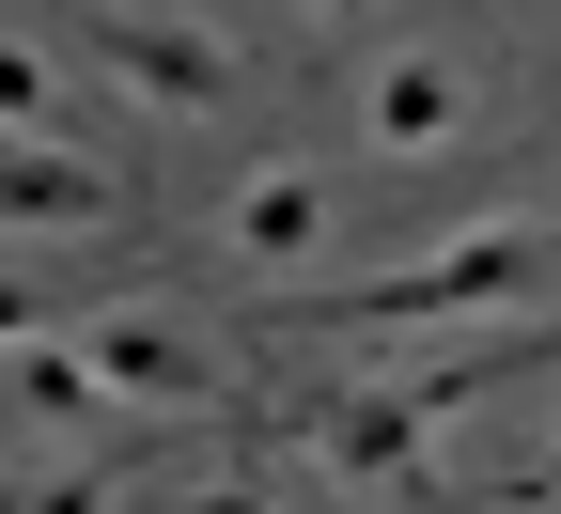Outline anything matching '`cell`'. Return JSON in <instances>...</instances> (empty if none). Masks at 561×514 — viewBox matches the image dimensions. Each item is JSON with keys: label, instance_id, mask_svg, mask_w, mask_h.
Returning a JSON list of instances; mask_svg holds the SVG:
<instances>
[{"label": "cell", "instance_id": "6da1fadb", "mask_svg": "<svg viewBox=\"0 0 561 514\" xmlns=\"http://www.w3.org/2000/svg\"><path fill=\"white\" fill-rule=\"evenodd\" d=\"M515 358H546V328H500V343H453V358H421V375H359V390H312L297 436H312V468L343 499H375V514H437V421H468L483 375H515Z\"/></svg>", "mask_w": 561, "mask_h": 514}, {"label": "cell", "instance_id": "7a4b0ae2", "mask_svg": "<svg viewBox=\"0 0 561 514\" xmlns=\"http://www.w3.org/2000/svg\"><path fill=\"white\" fill-rule=\"evenodd\" d=\"M561 297V218H468V235L405 250L375 281H297V328H483V312H530Z\"/></svg>", "mask_w": 561, "mask_h": 514}, {"label": "cell", "instance_id": "3957f363", "mask_svg": "<svg viewBox=\"0 0 561 514\" xmlns=\"http://www.w3.org/2000/svg\"><path fill=\"white\" fill-rule=\"evenodd\" d=\"M483 110H500V62H483L468 32H390L359 62V94H343V125H359V157L375 172H453Z\"/></svg>", "mask_w": 561, "mask_h": 514}, {"label": "cell", "instance_id": "277c9868", "mask_svg": "<svg viewBox=\"0 0 561 514\" xmlns=\"http://www.w3.org/2000/svg\"><path fill=\"white\" fill-rule=\"evenodd\" d=\"M79 62H94L140 125H219V110H250V47H234L219 16H125V0H94V16H79Z\"/></svg>", "mask_w": 561, "mask_h": 514}, {"label": "cell", "instance_id": "5b68a950", "mask_svg": "<svg viewBox=\"0 0 561 514\" xmlns=\"http://www.w3.org/2000/svg\"><path fill=\"white\" fill-rule=\"evenodd\" d=\"M94 390L110 406H172V421H234L250 390H234V358L203 343V328H172V312H94Z\"/></svg>", "mask_w": 561, "mask_h": 514}, {"label": "cell", "instance_id": "8992f818", "mask_svg": "<svg viewBox=\"0 0 561 514\" xmlns=\"http://www.w3.org/2000/svg\"><path fill=\"white\" fill-rule=\"evenodd\" d=\"M328 235H343V187H328V172H297V157L234 172V203H219V265H234V281H265V297H297V281L328 265Z\"/></svg>", "mask_w": 561, "mask_h": 514}, {"label": "cell", "instance_id": "52a82bcc", "mask_svg": "<svg viewBox=\"0 0 561 514\" xmlns=\"http://www.w3.org/2000/svg\"><path fill=\"white\" fill-rule=\"evenodd\" d=\"M125 172L110 157H62V140H0V235H110Z\"/></svg>", "mask_w": 561, "mask_h": 514}, {"label": "cell", "instance_id": "ba28073f", "mask_svg": "<svg viewBox=\"0 0 561 514\" xmlns=\"http://www.w3.org/2000/svg\"><path fill=\"white\" fill-rule=\"evenodd\" d=\"M0 140H62L79 157V79L47 47H16V32H0Z\"/></svg>", "mask_w": 561, "mask_h": 514}, {"label": "cell", "instance_id": "9c48e42d", "mask_svg": "<svg viewBox=\"0 0 561 514\" xmlns=\"http://www.w3.org/2000/svg\"><path fill=\"white\" fill-rule=\"evenodd\" d=\"M0 406H32V421H94L110 390H94L79 343H16V358H0Z\"/></svg>", "mask_w": 561, "mask_h": 514}, {"label": "cell", "instance_id": "30bf717a", "mask_svg": "<svg viewBox=\"0 0 561 514\" xmlns=\"http://www.w3.org/2000/svg\"><path fill=\"white\" fill-rule=\"evenodd\" d=\"M0 514H125V468H62V483H0Z\"/></svg>", "mask_w": 561, "mask_h": 514}, {"label": "cell", "instance_id": "8fae6325", "mask_svg": "<svg viewBox=\"0 0 561 514\" xmlns=\"http://www.w3.org/2000/svg\"><path fill=\"white\" fill-rule=\"evenodd\" d=\"M16 343H47V281H32V265H0V358H16Z\"/></svg>", "mask_w": 561, "mask_h": 514}, {"label": "cell", "instance_id": "7c38bea8", "mask_svg": "<svg viewBox=\"0 0 561 514\" xmlns=\"http://www.w3.org/2000/svg\"><path fill=\"white\" fill-rule=\"evenodd\" d=\"M172 514H280V499H265V483H187Z\"/></svg>", "mask_w": 561, "mask_h": 514}, {"label": "cell", "instance_id": "4fadbf2b", "mask_svg": "<svg viewBox=\"0 0 561 514\" xmlns=\"http://www.w3.org/2000/svg\"><path fill=\"white\" fill-rule=\"evenodd\" d=\"M297 16H312V32H359V16H390V0H297Z\"/></svg>", "mask_w": 561, "mask_h": 514}, {"label": "cell", "instance_id": "5bb4252c", "mask_svg": "<svg viewBox=\"0 0 561 514\" xmlns=\"http://www.w3.org/2000/svg\"><path fill=\"white\" fill-rule=\"evenodd\" d=\"M515 499H561V436H546V468H530V483H515Z\"/></svg>", "mask_w": 561, "mask_h": 514}]
</instances>
